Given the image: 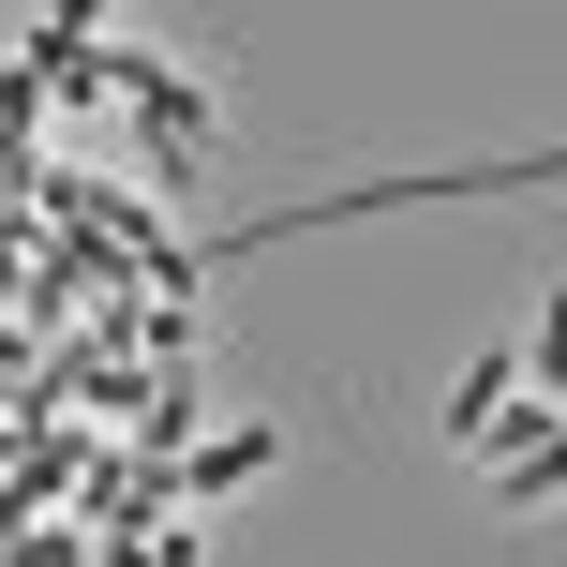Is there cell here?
<instances>
[{
    "instance_id": "obj_1",
    "label": "cell",
    "mask_w": 567,
    "mask_h": 567,
    "mask_svg": "<svg viewBox=\"0 0 567 567\" xmlns=\"http://www.w3.org/2000/svg\"><path fill=\"white\" fill-rule=\"evenodd\" d=\"M538 359H553V343H523V359H463V389H449V449H478V433H493V403H508Z\"/></svg>"
}]
</instances>
